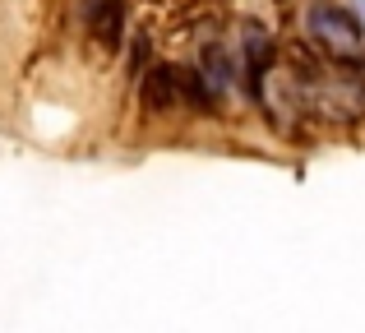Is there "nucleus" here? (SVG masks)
I'll return each mask as SVG.
<instances>
[{
    "mask_svg": "<svg viewBox=\"0 0 365 333\" xmlns=\"http://www.w3.org/2000/svg\"><path fill=\"white\" fill-rule=\"evenodd\" d=\"M305 33H310V42L319 46L324 56H333V61H342V65H351L365 51L361 19L351 14V9H342L338 0H310V9H305Z\"/></svg>",
    "mask_w": 365,
    "mask_h": 333,
    "instance_id": "f257e3e1",
    "label": "nucleus"
},
{
    "mask_svg": "<svg viewBox=\"0 0 365 333\" xmlns=\"http://www.w3.org/2000/svg\"><path fill=\"white\" fill-rule=\"evenodd\" d=\"M139 102L148 116H167L180 102V70L176 65H148L139 74Z\"/></svg>",
    "mask_w": 365,
    "mask_h": 333,
    "instance_id": "f03ea898",
    "label": "nucleus"
},
{
    "mask_svg": "<svg viewBox=\"0 0 365 333\" xmlns=\"http://www.w3.org/2000/svg\"><path fill=\"white\" fill-rule=\"evenodd\" d=\"M83 19H88V33L102 51H120V42H125V0H88V5H83Z\"/></svg>",
    "mask_w": 365,
    "mask_h": 333,
    "instance_id": "7ed1b4c3",
    "label": "nucleus"
},
{
    "mask_svg": "<svg viewBox=\"0 0 365 333\" xmlns=\"http://www.w3.org/2000/svg\"><path fill=\"white\" fill-rule=\"evenodd\" d=\"M180 102L195 116H213L217 111V88L204 79V70H180Z\"/></svg>",
    "mask_w": 365,
    "mask_h": 333,
    "instance_id": "20e7f679",
    "label": "nucleus"
},
{
    "mask_svg": "<svg viewBox=\"0 0 365 333\" xmlns=\"http://www.w3.org/2000/svg\"><path fill=\"white\" fill-rule=\"evenodd\" d=\"M199 70H204V79L222 93L227 83H232V56H227V46L222 42H204V51H199Z\"/></svg>",
    "mask_w": 365,
    "mask_h": 333,
    "instance_id": "39448f33",
    "label": "nucleus"
},
{
    "mask_svg": "<svg viewBox=\"0 0 365 333\" xmlns=\"http://www.w3.org/2000/svg\"><path fill=\"white\" fill-rule=\"evenodd\" d=\"M148 56H153V42H148V33H139L134 46H130V70L143 74V70H148Z\"/></svg>",
    "mask_w": 365,
    "mask_h": 333,
    "instance_id": "423d86ee",
    "label": "nucleus"
}]
</instances>
